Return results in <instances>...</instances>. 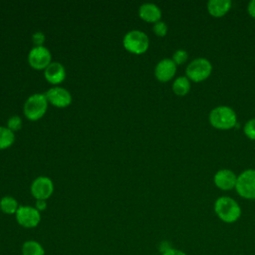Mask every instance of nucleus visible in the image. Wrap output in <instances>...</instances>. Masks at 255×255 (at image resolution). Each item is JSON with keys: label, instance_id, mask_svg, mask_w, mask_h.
I'll list each match as a JSON object with an SVG mask.
<instances>
[{"label": "nucleus", "instance_id": "obj_1", "mask_svg": "<svg viewBox=\"0 0 255 255\" xmlns=\"http://www.w3.org/2000/svg\"><path fill=\"white\" fill-rule=\"evenodd\" d=\"M216 216L224 223H234L239 220L242 214L241 206L232 197L227 195L219 196L213 205Z\"/></svg>", "mask_w": 255, "mask_h": 255}, {"label": "nucleus", "instance_id": "obj_28", "mask_svg": "<svg viewBox=\"0 0 255 255\" xmlns=\"http://www.w3.org/2000/svg\"><path fill=\"white\" fill-rule=\"evenodd\" d=\"M36 209H38L39 211H41V210H45L46 209V207H47V203H46V201L45 200H42V199H38L37 201H36Z\"/></svg>", "mask_w": 255, "mask_h": 255}, {"label": "nucleus", "instance_id": "obj_5", "mask_svg": "<svg viewBox=\"0 0 255 255\" xmlns=\"http://www.w3.org/2000/svg\"><path fill=\"white\" fill-rule=\"evenodd\" d=\"M48 107V100L45 94H34L28 98L24 105V114L31 121L41 119Z\"/></svg>", "mask_w": 255, "mask_h": 255}, {"label": "nucleus", "instance_id": "obj_21", "mask_svg": "<svg viewBox=\"0 0 255 255\" xmlns=\"http://www.w3.org/2000/svg\"><path fill=\"white\" fill-rule=\"evenodd\" d=\"M171 59L176 64V66L182 65V64L186 63V61L188 60V53L184 49H177L172 54V58Z\"/></svg>", "mask_w": 255, "mask_h": 255}, {"label": "nucleus", "instance_id": "obj_20", "mask_svg": "<svg viewBox=\"0 0 255 255\" xmlns=\"http://www.w3.org/2000/svg\"><path fill=\"white\" fill-rule=\"evenodd\" d=\"M243 132L249 139L255 140V118L249 119L243 126Z\"/></svg>", "mask_w": 255, "mask_h": 255}, {"label": "nucleus", "instance_id": "obj_25", "mask_svg": "<svg viewBox=\"0 0 255 255\" xmlns=\"http://www.w3.org/2000/svg\"><path fill=\"white\" fill-rule=\"evenodd\" d=\"M172 248V245H171V243L169 242V241H167V240H163V241H161L160 243H159V245H158V250H159V252L162 254V253H164V252H166L167 250H169V249H171Z\"/></svg>", "mask_w": 255, "mask_h": 255}, {"label": "nucleus", "instance_id": "obj_12", "mask_svg": "<svg viewBox=\"0 0 255 255\" xmlns=\"http://www.w3.org/2000/svg\"><path fill=\"white\" fill-rule=\"evenodd\" d=\"M45 96L48 102L58 108L68 107L72 102V96L70 92L61 87H54L49 89Z\"/></svg>", "mask_w": 255, "mask_h": 255}, {"label": "nucleus", "instance_id": "obj_2", "mask_svg": "<svg viewBox=\"0 0 255 255\" xmlns=\"http://www.w3.org/2000/svg\"><path fill=\"white\" fill-rule=\"evenodd\" d=\"M208 121L213 128L221 130H228L236 128L238 124L236 112L231 107L225 105L213 108L209 112Z\"/></svg>", "mask_w": 255, "mask_h": 255}, {"label": "nucleus", "instance_id": "obj_8", "mask_svg": "<svg viewBox=\"0 0 255 255\" xmlns=\"http://www.w3.org/2000/svg\"><path fill=\"white\" fill-rule=\"evenodd\" d=\"M51 53L44 46H35L31 49L28 61L29 64L37 70L46 69L51 64Z\"/></svg>", "mask_w": 255, "mask_h": 255}, {"label": "nucleus", "instance_id": "obj_11", "mask_svg": "<svg viewBox=\"0 0 255 255\" xmlns=\"http://www.w3.org/2000/svg\"><path fill=\"white\" fill-rule=\"evenodd\" d=\"M177 66L170 58H164L160 60L155 68H154V75L155 78L162 83L170 81L176 73Z\"/></svg>", "mask_w": 255, "mask_h": 255}, {"label": "nucleus", "instance_id": "obj_19", "mask_svg": "<svg viewBox=\"0 0 255 255\" xmlns=\"http://www.w3.org/2000/svg\"><path fill=\"white\" fill-rule=\"evenodd\" d=\"M15 140L14 132L8 128L0 127V149H4L12 145Z\"/></svg>", "mask_w": 255, "mask_h": 255}, {"label": "nucleus", "instance_id": "obj_17", "mask_svg": "<svg viewBox=\"0 0 255 255\" xmlns=\"http://www.w3.org/2000/svg\"><path fill=\"white\" fill-rule=\"evenodd\" d=\"M22 255H45V249L36 240H27L21 247Z\"/></svg>", "mask_w": 255, "mask_h": 255}, {"label": "nucleus", "instance_id": "obj_18", "mask_svg": "<svg viewBox=\"0 0 255 255\" xmlns=\"http://www.w3.org/2000/svg\"><path fill=\"white\" fill-rule=\"evenodd\" d=\"M18 202L12 196H4L0 200V209L6 214L16 213L18 210Z\"/></svg>", "mask_w": 255, "mask_h": 255}, {"label": "nucleus", "instance_id": "obj_27", "mask_svg": "<svg viewBox=\"0 0 255 255\" xmlns=\"http://www.w3.org/2000/svg\"><path fill=\"white\" fill-rule=\"evenodd\" d=\"M247 11L249 15L255 19V0H250L247 4Z\"/></svg>", "mask_w": 255, "mask_h": 255}, {"label": "nucleus", "instance_id": "obj_10", "mask_svg": "<svg viewBox=\"0 0 255 255\" xmlns=\"http://www.w3.org/2000/svg\"><path fill=\"white\" fill-rule=\"evenodd\" d=\"M237 174L229 168L218 169L213 175V182L216 187L221 190H231L235 188L237 182Z\"/></svg>", "mask_w": 255, "mask_h": 255}, {"label": "nucleus", "instance_id": "obj_7", "mask_svg": "<svg viewBox=\"0 0 255 255\" xmlns=\"http://www.w3.org/2000/svg\"><path fill=\"white\" fill-rule=\"evenodd\" d=\"M15 214L18 224L25 228H34L40 223L41 220L40 211L33 206H19Z\"/></svg>", "mask_w": 255, "mask_h": 255}, {"label": "nucleus", "instance_id": "obj_4", "mask_svg": "<svg viewBox=\"0 0 255 255\" xmlns=\"http://www.w3.org/2000/svg\"><path fill=\"white\" fill-rule=\"evenodd\" d=\"M235 190L242 198L255 200V168H247L239 173Z\"/></svg>", "mask_w": 255, "mask_h": 255}, {"label": "nucleus", "instance_id": "obj_26", "mask_svg": "<svg viewBox=\"0 0 255 255\" xmlns=\"http://www.w3.org/2000/svg\"><path fill=\"white\" fill-rule=\"evenodd\" d=\"M161 255H187V254L184 251L180 250V249H176V248L172 247L171 249L167 250L166 252L162 253Z\"/></svg>", "mask_w": 255, "mask_h": 255}, {"label": "nucleus", "instance_id": "obj_6", "mask_svg": "<svg viewBox=\"0 0 255 255\" xmlns=\"http://www.w3.org/2000/svg\"><path fill=\"white\" fill-rule=\"evenodd\" d=\"M123 43L124 47L133 54H142L149 46L147 35L139 30H131L128 32L124 37Z\"/></svg>", "mask_w": 255, "mask_h": 255}, {"label": "nucleus", "instance_id": "obj_14", "mask_svg": "<svg viewBox=\"0 0 255 255\" xmlns=\"http://www.w3.org/2000/svg\"><path fill=\"white\" fill-rule=\"evenodd\" d=\"M138 14L142 20L150 23H155L161 18L160 8L153 3H143L140 5Z\"/></svg>", "mask_w": 255, "mask_h": 255}, {"label": "nucleus", "instance_id": "obj_24", "mask_svg": "<svg viewBox=\"0 0 255 255\" xmlns=\"http://www.w3.org/2000/svg\"><path fill=\"white\" fill-rule=\"evenodd\" d=\"M32 40H33V43L36 46H42V44L45 41V36H44V34L42 32H36V33L33 34Z\"/></svg>", "mask_w": 255, "mask_h": 255}, {"label": "nucleus", "instance_id": "obj_15", "mask_svg": "<svg viewBox=\"0 0 255 255\" xmlns=\"http://www.w3.org/2000/svg\"><path fill=\"white\" fill-rule=\"evenodd\" d=\"M232 6L230 0H209L206 4L208 13L215 18L223 17Z\"/></svg>", "mask_w": 255, "mask_h": 255}, {"label": "nucleus", "instance_id": "obj_22", "mask_svg": "<svg viewBox=\"0 0 255 255\" xmlns=\"http://www.w3.org/2000/svg\"><path fill=\"white\" fill-rule=\"evenodd\" d=\"M152 29H153L154 34L157 35V36H159V37H163V36H165L166 33H167V25L165 24V22L160 21V20L157 21V22H155V23L153 24Z\"/></svg>", "mask_w": 255, "mask_h": 255}, {"label": "nucleus", "instance_id": "obj_23", "mask_svg": "<svg viewBox=\"0 0 255 255\" xmlns=\"http://www.w3.org/2000/svg\"><path fill=\"white\" fill-rule=\"evenodd\" d=\"M8 128L11 129L12 131L14 130H18L21 128L22 127V121L20 119V117L18 116H14V117H11L9 120H8Z\"/></svg>", "mask_w": 255, "mask_h": 255}, {"label": "nucleus", "instance_id": "obj_13", "mask_svg": "<svg viewBox=\"0 0 255 255\" xmlns=\"http://www.w3.org/2000/svg\"><path fill=\"white\" fill-rule=\"evenodd\" d=\"M45 78L49 83L54 85L62 83L66 78L64 66L58 62H52L45 69Z\"/></svg>", "mask_w": 255, "mask_h": 255}, {"label": "nucleus", "instance_id": "obj_16", "mask_svg": "<svg viewBox=\"0 0 255 255\" xmlns=\"http://www.w3.org/2000/svg\"><path fill=\"white\" fill-rule=\"evenodd\" d=\"M191 88V82L186 76H179L174 79L172 83V91L175 95L182 97L189 93Z\"/></svg>", "mask_w": 255, "mask_h": 255}, {"label": "nucleus", "instance_id": "obj_3", "mask_svg": "<svg viewBox=\"0 0 255 255\" xmlns=\"http://www.w3.org/2000/svg\"><path fill=\"white\" fill-rule=\"evenodd\" d=\"M212 72L211 62L204 57H197L191 60L185 69V76L190 82L200 83L205 81Z\"/></svg>", "mask_w": 255, "mask_h": 255}, {"label": "nucleus", "instance_id": "obj_9", "mask_svg": "<svg viewBox=\"0 0 255 255\" xmlns=\"http://www.w3.org/2000/svg\"><path fill=\"white\" fill-rule=\"evenodd\" d=\"M53 190V181L46 176L37 177L31 184V193L37 200H46L52 195Z\"/></svg>", "mask_w": 255, "mask_h": 255}]
</instances>
